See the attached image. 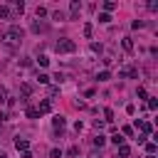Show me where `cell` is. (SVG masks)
Instances as JSON below:
<instances>
[{"mask_svg": "<svg viewBox=\"0 0 158 158\" xmlns=\"http://www.w3.org/2000/svg\"><path fill=\"white\" fill-rule=\"evenodd\" d=\"M12 7H15V12H20V15L25 12V2H22V0H15V2H12Z\"/></svg>", "mask_w": 158, "mask_h": 158, "instance_id": "cell-13", "label": "cell"}, {"mask_svg": "<svg viewBox=\"0 0 158 158\" xmlns=\"http://www.w3.org/2000/svg\"><path fill=\"white\" fill-rule=\"evenodd\" d=\"M136 126H138V128H141L143 133H151V131H153V126H151L148 121H136Z\"/></svg>", "mask_w": 158, "mask_h": 158, "instance_id": "cell-9", "label": "cell"}, {"mask_svg": "<svg viewBox=\"0 0 158 158\" xmlns=\"http://www.w3.org/2000/svg\"><path fill=\"white\" fill-rule=\"evenodd\" d=\"M121 47H123L126 52H133V40H131V37H123V40H121Z\"/></svg>", "mask_w": 158, "mask_h": 158, "instance_id": "cell-8", "label": "cell"}, {"mask_svg": "<svg viewBox=\"0 0 158 158\" xmlns=\"http://www.w3.org/2000/svg\"><path fill=\"white\" fill-rule=\"evenodd\" d=\"M25 114H27V118H37V116H40V111H37L35 106H27V109H25Z\"/></svg>", "mask_w": 158, "mask_h": 158, "instance_id": "cell-12", "label": "cell"}, {"mask_svg": "<svg viewBox=\"0 0 158 158\" xmlns=\"http://www.w3.org/2000/svg\"><path fill=\"white\" fill-rule=\"evenodd\" d=\"M99 22H104V25L111 22V15H109V12H101V15H99Z\"/></svg>", "mask_w": 158, "mask_h": 158, "instance_id": "cell-18", "label": "cell"}, {"mask_svg": "<svg viewBox=\"0 0 158 158\" xmlns=\"http://www.w3.org/2000/svg\"><path fill=\"white\" fill-rule=\"evenodd\" d=\"M104 116H106V121H114V111L111 109H104Z\"/></svg>", "mask_w": 158, "mask_h": 158, "instance_id": "cell-27", "label": "cell"}, {"mask_svg": "<svg viewBox=\"0 0 158 158\" xmlns=\"http://www.w3.org/2000/svg\"><path fill=\"white\" fill-rule=\"evenodd\" d=\"M37 81H40V84H47L49 77H47V74H37Z\"/></svg>", "mask_w": 158, "mask_h": 158, "instance_id": "cell-24", "label": "cell"}, {"mask_svg": "<svg viewBox=\"0 0 158 158\" xmlns=\"http://www.w3.org/2000/svg\"><path fill=\"white\" fill-rule=\"evenodd\" d=\"M104 10H106V12H111V10H116V2H111V0H106V2H104Z\"/></svg>", "mask_w": 158, "mask_h": 158, "instance_id": "cell-17", "label": "cell"}, {"mask_svg": "<svg viewBox=\"0 0 158 158\" xmlns=\"http://www.w3.org/2000/svg\"><path fill=\"white\" fill-rule=\"evenodd\" d=\"M146 158H156V156H146Z\"/></svg>", "mask_w": 158, "mask_h": 158, "instance_id": "cell-35", "label": "cell"}, {"mask_svg": "<svg viewBox=\"0 0 158 158\" xmlns=\"http://www.w3.org/2000/svg\"><path fill=\"white\" fill-rule=\"evenodd\" d=\"M52 79H54V81H57V84H62V81H64V74H62V72H57V74H54V77H52Z\"/></svg>", "mask_w": 158, "mask_h": 158, "instance_id": "cell-25", "label": "cell"}, {"mask_svg": "<svg viewBox=\"0 0 158 158\" xmlns=\"http://www.w3.org/2000/svg\"><path fill=\"white\" fill-rule=\"evenodd\" d=\"M15 148H17V151H27V148H30L27 138H20V136H17V138H15Z\"/></svg>", "mask_w": 158, "mask_h": 158, "instance_id": "cell-5", "label": "cell"}, {"mask_svg": "<svg viewBox=\"0 0 158 158\" xmlns=\"http://www.w3.org/2000/svg\"><path fill=\"white\" fill-rule=\"evenodd\" d=\"M35 15H37V20H40V17H44V15H47V10H44V7H37V10H35Z\"/></svg>", "mask_w": 158, "mask_h": 158, "instance_id": "cell-23", "label": "cell"}, {"mask_svg": "<svg viewBox=\"0 0 158 158\" xmlns=\"http://www.w3.org/2000/svg\"><path fill=\"white\" fill-rule=\"evenodd\" d=\"M47 64H49V59H47L44 54H40V67H47Z\"/></svg>", "mask_w": 158, "mask_h": 158, "instance_id": "cell-29", "label": "cell"}, {"mask_svg": "<svg viewBox=\"0 0 158 158\" xmlns=\"http://www.w3.org/2000/svg\"><path fill=\"white\" fill-rule=\"evenodd\" d=\"M74 49H77V42H74V40H69V37H64V40H59V42H57V52H62V54L74 52Z\"/></svg>", "mask_w": 158, "mask_h": 158, "instance_id": "cell-2", "label": "cell"}, {"mask_svg": "<svg viewBox=\"0 0 158 158\" xmlns=\"http://www.w3.org/2000/svg\"><path fill=\"white\" fill-rule=\"evenodd\" d=\"M104 143H106V138H104V136H101V133H99V136H96V138H94V146H99V148H101V146H104Z\"/></svg>", "mask_w": 158, "mask_h": 158, "instance_id": "cell-19", "label": "cell"}, {"mask_svg": "<svg viewBox=\"0 0 158 158\" xmlns=\"http://www.w3.org/2000/svg\"><path fill=\"white\" fill-rule=\"evenodd\" d=\"M91 35H94V25L86 22V25H84V37H91Z\"/></svg>", "mask_w": 158, "mask_h": 158, "instance_id": "cell-16", "label": "cell"}, {"mask_svg": "<svg viewBox=\"0 0 158 158\" xmlns=\"http://www.w3.org/2000/svg\"><path fill=\"white\" fill-rule=\"evenodd\" d=\"M67 153H69V156H79V148H77V146H72V148H69Z\"/></svg>", "mask_w": 158, "mask_h": 158, "instance_id": "cell-32", "label": "cell"}, {"mask_svg": "<svg viewBox=\"0 0 158 158\" xmlns=\"http://www.w3.org/2000/svg\"><path fill=\"white\" fill-rule=\"evenodd\" d=\"M22 27H17V25H12V27H7L5 32H2V44L7 47V49H15L20 42H22Z\"/></svg>", "mask_w": 158, "mask_h": 158, "instance_id": "cell-1", "label": "cell"}, {"mask_svg": "<svg viewBox=\"0 0 158 158\" xmlns=\"http://www.w3.org/2000/svg\"><path fill=\"white\" fill-rule=\"evenodd\" d=\"M69 10H72V15H69V20H77V15H79V10H81V5H79V0H72V5H69Z\"/></svg>", "mask_w": 158, "mask_h": 158, "instance_id": "cell-3", "label": "cell"}, {"mask_svg": "<svg viewBox=\"0 0 158 158\" xmlns=\"http://www.w3.org/2000/svg\"><path fill=\"white\" fill-rule=\"evenodd\" d=\"M22 158H32V153L30 151H22Z\"/></svg>", "mask_w": 158, "mask_h": 158, "instance_id": "cell-33", "label": "cell"}, {"mask_svg": "<svg viewBox=\"0 0 158 158\" xmlns=\"http://www.w3.org/2000/svg\"><path fill=\"white\" fill-rule=\"evenodd\" d=\"M47 30V25L44 22H40V20H32V32H44Z\"/></svg>", "mask_w": 158, "mask_h": 158, "instance_id": "cell-7", "label": "cell"}, {"mask_svg": "<svg viewBox=\"0 0 158 158\" xmlns=\"http://www.w3.org/2000/svg\"><path fill=\"white\" fill-rule=\"evenodd\" d=\"M146 151H148V156H153V153H156V143L148 141V143H146Z\"/></svg>", "mask_w": 158, "mask_h": 158, "instance_id": "cell-21", "label": "cell"}, {"mask_svg": "<svg viewBox=\"0 0 158 158\" xmlns=\"http://www.w3.org/2000/svg\"><path fill=\"white\" fill-rule=\"evenodd\" d=\"M5 101H7V89L0 86V104H5Z\"/></svg>", "mask_w": 158, "mask_h": 158, "instance_id": "cell-22", "label": "cell"}, {"mask_svg": "<svg viewBox=\"0 0 158 158\" xmlns=\"http://www.w3.org/2000/svg\"><path fill=\"white\" fill-rule=\"evenodd\" d=\"M118 156H121V158H128V156H131V148H128L126 143H121V146H118Z\"/></svg>", "mask_w": 158, "mask_h": 158, "instance_id": "cell-11", "label": "cell"}, {"mask_svg": "<svg viewBox=\"0 0 158 158\" xmlns=\"http://www.w3.org/2000/svg\"><path fill=\"white\" fill-rule=\"evenodd\" d=\"M37 111H40V114H49V111H52V101H49V99H44V101L40 104V109H37Z\"/></svg>", "mask_w": 158, "mask_h": 158, "instance_id": "cell-6", "label": "cell"}, {"mask_svg": "<svg viewBox=\"0 0 158 158\" xmlns=\"http://www.w3.org/2000/svg\"><path fill=\"white\" fill-rule=\"evenodd\" d=\"M64 123H67V121H64V116H54V118H52L54 131H62V128H64Z\"/></svg>", "mask_w": 158, "mask_h": 158, "instance_id": "cell-4", "label": "cell"}, {"mask_svg": "<svg viewBox=\"0 0 158 158\" xmlns=\"http://www.w3.org/2000/svg\"><path fill=\"white\" fill-rule=\"evenodd\" d=\"M111 141H114L116 146H121V143H123V136H121V133H114V136H111Z\"/></svg>", "mask_w": 158, "mask_h": 158, "instance_id": "cell-20", "label": "cell"}, {"mask_svg": "<svg viewBox=\"0 0 158 158\" xmlns=\"http://www.w3.org/2000/svg\"><path fill=\"white\" fill-rule=\"evenodd\" d=\"M131 27H133V30H138V27H143V20H133V22H131Z\"/></svg>", "mask_w": 158, "mask_h": 158, "instance_id": "cell-28", "label": "cell"}, {"mask_svg": "<svg viewBox=\"0 0 158 158\" xmlns=\"http://www.w3.org/2000/svg\"><path fill=\"white\" fill-rule=\"evenodd\" d=\"M109 79H111V72H109V69H104V72L96 74V81H109Z\"/></svg>", "mask_w": 158, "mask_h": 158, "instance_id": "cell-10", "label": "cell"}, {"mask_svg": "<svg viewBox=\"0 0 158 158\" xmlns=\"http://www.w3.org/2000/svg\"><path fill=\"white\" fill-rule=\"evenodd\" d=\"M121 131H123V136H133V128H131V126H123Z\"/></svg>", "mask_w": 158, "mask_h": 158, "instance_id": "cell-30", "label": "cell"}, {"mask_svg": "<svg viewBox=\"0 0 158 158\" xmlns=\"http://www.w3.org/2000/svg\"><path fill=\"white\" fill-rule=\"evenodd\" d=\"M136 94H138V99H148V94H146V89H143V86H138V91H136Z\"/></svg>", "mask_w": 158, "mask_h": 158, "instance_id": "cell-26", "label": "cell"}, {"mask_svg": "<svg viewBox=\"0 0 158 158\" xmlns=\"http://www.w3.org/2000/svg\"><path fill=\"white\" fill-rule=\"evenodd\" d=\"M49 156H52V158H59V156H62V151H59V148H52V151H49Z\"/></svg>", "mask_w": 158, "mask_h": 158, "instance_id": "cell-31", "label": "cell"}, {"mask_svg": "<svg viewBox=\"0 0 158 158\" xmlns=\"http://www.w3.org/2000/svg\"><path fill=\"white\" fill-rule=\"evenodd\" d=\"M52 20H59V22H62V20H67V15H64L62 10H54V12H52Z\"/></svg>", "mask_w": 158, "mask_h": 158, "instance_id": "cell-15", "label": "cell"}, {"mask_svg": "<svg viewBox=\"0 0 158 158\" xmlns=\"http://www.w3.org/2000/svg\"><path fill=\"white\" fill-rule=\"evenodd\" d=\"M10 17V7L7 5H0V20H7Z\"/></svg>", "mask_w": 158, "mask_h": 158, "instance_id": "cell-14", "label": "cell"}, {"mask_svg": "<svg viewBox=\"0 0 158 158\" xmlns=\"http://www.w3.org/2000/svg\"><path fill=\"white\" fill-rule=\"evenodd\" d=\"M0 158H7V156H5V153H2V151H0Z\"/></svg>", "mask_w": 158, "mask_h": 158, "instance_id": "cell-34", "label": "cell"}]
</instances>
